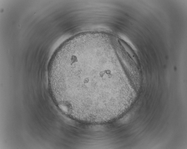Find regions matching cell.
I'll return each instance as SVG.
<instances>
[{
    "instance_id": "cell-1",
    "label": "cell",
    "mask_w": 187,
    "mask_h": 149,
    "mask_svg": "<svg viewBox=\"0 0 187 149\" xmlns=\"http://www.w3.org/2000/svg\"><path fill=\"white\" fill-rule=\"evenodd\" d=\"M104 57L70 54L59 59L50 69L52 91L69 106L96 108L112 99L114 74Z\"/></svg>"
}]
</instances>
